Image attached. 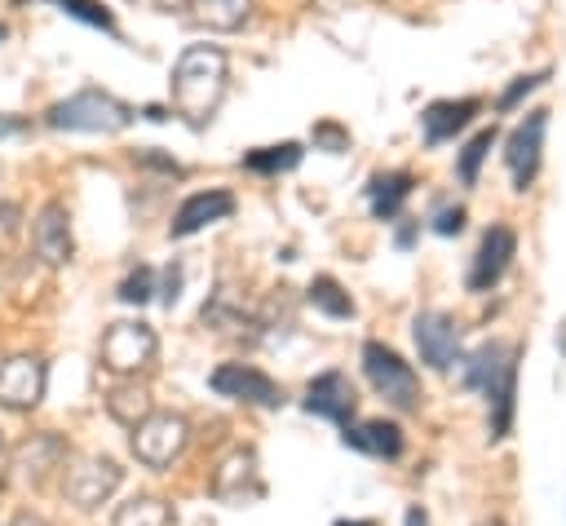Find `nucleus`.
I'll list each match as a JSON object with an SVG mask.
<instances>
[{"instance_id": "nucleus-7", "label": "nucleus", "mask_w": 566, "mask_h": 526, "mask_svg": "<svg viewBox=\"0 0 566 526\" xmlns=\"http://www.w3.org/2000/svg\"><path fill=\"white\" fill-rule=\"evenodd\" d=\"M119 477H124V469L111 460V455H75L66 469H62V491H66V499L75 504V508H102L111 495H115V486H119Z\"/></svg>"}, {"instance_id": "nucleus-34", "label": "nucleus", "mask_w": 566, "mask_h": 526, "mask_svg": "<svg viewBox=\"0 0 566 526\" xmlns=\"http://www.w3.org/2000/svg\"><path fill=\"white\" fill-rule=\"evenodd\" d=\"M9 526H49V522H44V517H35V513H18Z\"/></svg>"}, {"instance_id": "nucleus-31", "label": "nucleus", "mask_w": 566, "mask_h": 526, "mask_svg": "<svg viewBox=\"0 0 566 526\" xmlns=\"http://www.w3.org/2000/svg\"><path fill=\"white\" fill-rule=\"evenodd\" d=\"M314 141H323L332 155H340L345 146H349V137H345V128H336V124H318L314 128Z\"/></svg>"}, {"instance_id": "nucleus-9", "label": "nucleus", "mask_w": 566, "mask_h": 526, "mask_svg": "<svg viewBox=\"0 0 566 526\" xmlns=\"http://www.w3.org/2000/svg\"><path fill=\"white\" fill-rule=\"evenodd\" d=\"M411 336H416L420 362H429L433 371H451V367L460 362V327H455L451 314H442V309H424V314H416Z\"/></svg>"}, {"instance_id": "nucleus-39", "label": "nucleus", "mask_w": 566, "mask_h": 526, "mask_svg": "<svg viewBox=\"0 0 566 526\" xmlns=\"http://www.w3.org/2000/svg\"><path fill=\"white\" fill-rule=\"evenodd\" d=\"M0 455H4V433H0Z\"/></svg>"}, {"instance_id": "nucleus-35", "label": "nucleus", "mask_w": 566, "mask_h": 526, "mask_svg": "<svg viewBox=\"0 0 566 526\" xmlns=\"http://www.w3.org/2000/svg\"><path fill=\"white\" fill-rule=\"evenodd\" d=\"M407 526H429V513L424 508H407Z\"/></svg>"}, {"instance_id": "nucleus-10", "label": "nucleus", "mask_w": 566, "mask_h": 526, "mask_svg": "<svg viewBox=\"0 0 566 526\" xmlns=\"http://www.w3.org/2000/svg\"><path fill=\"white\" fill-rule=\"evenodd\" d=\"M44 358L35 354H9L0 362V407L9 411H31L40 398H44Z\"/></svg>"}, {"instance_id": "nucleus-22", "label": "nucleus", "mask_w": 566, "mask_h": 526, "mask_svg": "<svg viewBox=\"0 0 566 526\" xmlns=\"http://www.w3.org/2000/svg\"><path fill=\"white\" fill-rule=\"evenodd\" d=\"M111 526H172V508L159 495H133L128 504L115 508Z\"/></svg>"}, {"instance_id": "nucleus-36", "label": "nucleus", "mask_w": 566, "mask_h": 526, "mask_svg": "<svg viewBox=\"0 0 566 526\" xmlns=\"http://www.w3.org/2000/svg\"><path fill=\"white\" fill-rule=\"evenodd\" d=\"M411 239H416V230H411V225H402V230H398V248H407Z\"/></svg>"}, {"instance_id": "nucleus-26", "label": "nucleus", "mask_w": 566, "mask_h": 526, "mask_svg": "<svg viewBox=\"0 0 566 526\" xmlns=\"http://www.w3.org/2000/svg\"><path fill=\"white\" fill-rule=\"evenodd\" d=\"M495 146V124L491 128H478L473 137H469V146L460 150V159H455V172H460V181L464 186H473L478 181V168H482V159H486V150Z\"/></svg>"}, {"instance_id": "nucleus-19", "label": "nucleus", "mask_w": 566, "mask_h": 526, "mask_svg": "<svg viewBox=\"0 0 566 526\" xmlns=\"http://www.w3.org/2000/svg\"><path fill=\"white\" fill-rule=\"evenodd\" d=\"M248 491H256V455L239 446V451H230V455L217 464L212 495H217V499H243Z\"/></svg>"}, {"instance_id": "nucleus-17", "label": "nucleus", "mask_w": 566, "mask_h": 526, "mask_svg": "<svg viewBox=\"0 0 566 526\" xmlns=\"http://www.w3.org/2000/svg\"><path fill=\"white\" fill-rule=\"evenodd\" d=\"M340 442L363 451V455H376V460H398L402 455V429L394 420H363V424H345L340 429Z\"/></svg>"}, {"instance_id": "nucleus-25", "label": "nucleus", "mask_w": 566, "mask_h": 526, "mask_svg": "<svg viewBox=\"0 0 566 526\" xmlns=\"http://www.w3.org/2000/svg\"><path fill=\"white\" fill-rule=\"evenodd\" d=\"M296 164H301V146H296V141L261 146V150L243 155V168H252V172H292Z\"/></svg>"}, {"instance_id": "nucleus-15", "label": "nucleus", "mask_w": 566, "mask_h": 526, "mask_svg": "<svg viewBox=\"0 0 566 526\" xmlns=\"http://www.w3.org/2000/svg\"><path fill=\"white\" fill-rule=\"evenodd\" d=\"M230 212H234V194H230V190H221V186H212V190H195V194H186V199H181V208L172 212L168 234H172V239L199 234L203 225L226 221Z\"/></svg>"}, {"instance_id": "nucleus-23", "label": "nucleus", "mask_w": 566, "mask_h": 526, "mask_svg": "<svg viewBox=\"0 0 566 526\" xmlns=\"http://www.w3.org/2000/svg\"><path fill=\"white\" fill-rule=\"evenodd\" d=\"M106 411L119 420V424H142L146 415H150V393L142 389V385H133V380H124V385H115L111 393H106Z\"/></svg>"}, {"instance_id": "nucleus-2", "label": "nucleus", "mask_w": 566, "mask_h": 526, "mask_svg": "<svg viewBox=\"0 0 566 526\" xmlns=\"http://www.w3.org/2000/svg\"><path fill=\"white\" fill-rule=\"evenodd\" d=\"M460 380L478 389L491 407V438H509L513 429V393H517V349L486 340L460 358Z\"/></svg>"}, {"instance_id": "nucleus-12", "label": "nucleus", "mask_w": 566, "mask_h": 526, "mask_svg": "<svg viewBox=\"0 0 566 526\" xmlns=\"http://www.w3.org/2000/svg\"><path fill=\"white\" fill-rule=\"evenodd\" d=\"M513 256H517V234H513L509 225H491V230L482 234L478 252H473L469 287H473V292H491V287L504 278V270L513 265Z\"/></svg>"}, {"instance_id": "nucleus-6", "label": "nucleus", "mask_w": 566, "mask_h": 526, "mask_svg": "<svg viewBox=\"0 0 566 526\" xmlns=\"http://www.w3.org/2000/svg\"><path fill=\"white\" fill-rule=\"evenodd\" d=\"M190 442V424L177 411H150L142 424H133V455L146 469H168Z\"/></svg>"}, {"instance_id": "nucleus-1", "label": "nucleus", "mask_w": 566, "mask_h": 526, "mask_svg": "<svg viewBox=\"0 0 566 526\" xmlns=\"http://www.w3.org/2000/svg\"><path fill=\"white\" fill-rule=\"evenodd\" d=\"M226 53L217 44H186L172 62V106L190 128H203L226 97Z\"/></svg>"}, {"instance_id": "nucleus-11", "label": "nucleus", "mask_w": 566, "mask_h": 526, "mask_svg": "<svg viewBox=\"0 0 566 526\" xmlns=\"http://www.w3.org/2000/svg\"><path fill=\"white\" fill-rule=\"evenodd\" d=\"M544 128H548V111H526V119L509 133L504 146V164L513 172V190H526L539 172V150H544Z\"/></svg>"}, {"instance_id": "nucleus-18", "label": "nucleus", "mask_w": 566, "mask_h": 526, "mask_svg": "<svg viewBox=\"0 0 566 526\" xmlns=\"http://www.w3.org/2000/svg\"><path fill=\"white\" fill-rule=\"evenodd\" d=\"M478 97H442V102H429L424 111H420V128H424V141L433 146V141H447V137H455L473 115H478Z\"/></svg>"}, {"instance_id": "nucleus-24", "label": "nucleus", "mask_w": 566, "mask_h": 526, "mask_svg": "<svg viewBox=\"0 0 566 526\" xmlns=\"http://www.w3.org/2000/svg\"><path fill=\"white\" fill-rule=\"evenodd\" d=\"M310 305L323 309L327 318H354V301H349V292H345L332 274H318V278L310 283Z\"/></svg>"}, {"instance_id": "nucleus-27", "label": "nucleus", "mask_w": 566, "mask_h": 526, "mask_svg": "<svg viewBox=\"0 0 566 526\" xmlns=\"http://www.w3.org/2000/svg\"><path fill=\"white\" fill-rule=\"evenodd\" d=\"M150 296H155V270H150V265H137V270L119 283V301H124V305H146Z\"/></svg>"}, {"instance_id": "nucleus-40", "label": "nucleus", "mask_w": 566, "mask_h": 526, "mask_svg": "<svg viewBox=\"0 0 566 526\" xmlns=\"http://www.w3.org/2000/svg\"><path fill=\"white\" fill-rule=\"evenodd\" d=\"M4 35H9V31H4V27H0V40H4Z\"/></svg>"}, {"instance_id": "nucleus-14", "label": "nucleus", "mask_w": 566, "mask_h": 526, "mask_svg": "<svg viewBox=\"0 0 566 526\" xmlns=\"http://www.w3.org/2000/svg\"><path fill=\"white\" fill-rule=\"evenodd\" d=\"M31 248L44 265H66L71 261V217L62 199H49L35 221H31Z\"/></svg>"}, {"instance_id": "nucleus-3", "label": "nucleus", "mask_w": 566, "mask_h": 526, "mask_svg": "<svg viewBox=\"0 0 566 526\" xmlns=\"http://www.w3.org/2000/svg\"><path fill=\"white\" fill-rule=\"evenodd\" d=\"M44 124L57 128V133H102V137H111V133H124L133 124V106L119 102L106 88H80L71 97L53 102Z\"/></svg>"}, {"instance_id": "nucleus-4", "label": "nucleus", "mask_w": 566, "mask_h": 526, "mask_svg": "<svg viewBox=\"0 0 566 526\" xmlns=\"http://www.w3.org/2000/svg\"><path fill=\"white\" fill-rule=\"evenodd\" d=\"M155 354H159V336H155V327L150 323H142V318H119V323H111L106 332H102V345H97V362L111 371V376H137V371H146L150 362H155Z\"/></svg>"}, {"instance_id": "nucleus-13", "label": "nucleus", "mask_w": 566, "mask_h": 526, "mask_svg": "<svg viewBox=\"0 0 566 526\" xmlns=\"http://www.w3.org/2000/svg\"><path fill=\"white\" fill-rule=\"evenodd\" d=\"M354 407H358V393H354V385H349L345 371H323L305 389V411L310 415H323V420H332L340 429L354 420Z\"/></svg>"}, {"instance_id": "nucleus-21", "label": "nucleus", "mask_w": 566, "mask_h": 526, "mask_svg": "<svg viewBox=\"0 0 566 526\" xmlns=\"http://www.w3.org/2000/svg\"><path fill=\"white\" fill-rule=\"evenodd\" d=\"M411 194V172H376L371 186H367V199H371V212L376 217H398L402 199Z\"/></svg>"}, {"instance_id": "nucleus-29", "label": "nucleus", "mask_w": 566, "mask_h": 526, "mask_svg": "<svg viewBox=\"0 0 566 526\" xmlns=\"http://www.w3.org/2000/svg\"><path fill=\"white\" fill-rule=\"evenodd\" d=\"M544 80H548V66H544V71H531V75H517V80H513V84L500 93V106H504V111H513V106H517L526 93H535Z\"/></svg>"}, {"instance_id": "nucleus-8", "label": "nucleus", "mask_w": 566, "mask_h": 526, "mask_svg": "<svg viewBox=\"0 0 566 526\" xmlns=\"http://www.w3.org/2000/svg\"><path fill=\"white\" fill-rule=\"evenodd\" d=\"M208 385L221 393V398H234V402H248V407H283V385L270 380L265 371L248 367V362H221Z\"/></svg>"}, {"instance_id": "nucleus-33", "label": "nucleus", "mask_w": 566, "mask_h": 526, "mask_svg": "<svg viewBox=\"0 0 566 526\" xmlns=\"http://www.w3.org/2000/svg\"><path fill=\"white\" fill-rule=\"evenodd\" d=\"M27 124L22 119H13V115H0V137H18Z\"/></svg>"}, {"instance_id": "nucleus-30", "label": "nucleus", "mask_w": 566, "mask_h": 526, "mask_svg": "<svg viewBox=\"0 0 566 526\" xmlns=\"http://www.w3.org/2000/svg\"><path fill=\"white\" fill-rule=\"evenodd\" d=\"M464 230V208L460 203H442L433 212V234H460Z\"/></svg>"}, {"instance_id": "nucleus-16", "label": "nucleus", "mask_w": 566, "mask_h": 526, "mask_svg": "<svg viewBox=\"0 0 566 526\" xmlns=\"http://www.w3.org/2000/svg\"><path fill=\"white\" fill-rule=\"evenodd\" d=\"M66 464V442L57 433H31L18 451H13V469H18V482L27 486H44V477L53 469Z\"/></svg>"}, {"instance_id": "nucleus-38", "label": "nucleus", "mask_w": 566, "mask_h": 526, "mask_svg": "<svg viewBox=\"0 0 566 526\" xmlns=\"http://www.w3.org/2000/svg\"><path fill=\"white\" fill-rule=\"evenodd\" d=\"M336 526H367V522H336Z\"/></svg>"}, {"instance_id": "nucleus-20", "label": "nucleus", "mask_w": 566, "mask_h": 526, "mask_svg": "<svg viewBox=\"0 0 566 526\" xmlns=\"http://www.w3.org/2000/svg\"><path fill=\"white\" fill-rule=\"evenodd\" d=\"M195 22L212 31H239L252 18V0H190Z\"/></svg>"}, {"instance_id": "nucleus-28", "label": "nucleus", "mask_w": 566, "mask_h": 526, "mask_svg": "<svg viewBox=\"0 0 566 526\" xmlns=\"http://www.w3.org/2000/svg\"><path fill=\"white\" fill-rule=\"evenodd\" d=\"M62 13H71V18H80V22H88V27H97V31H115V18L102 9V4H93V0H53Z\"/></svg>"}, {"instance_id": "nucleus-32", "label": "nucleus", "mask_w": 566, "mask_h": 526, "mask_svg": "<svg viewBox=\"0 0 566 526\" xmlns=\"http://www.w3.org/2000/svg\"><path fill=\"white\" fill-rule=\"evenodd\" d=\"M177 287H181V270H177V265H168V270H164V287H159L164 305H172V301H177Z\"/></svg>"}, {"instance_id": "nucleus-37", "label": "nucleus", "mask_w": 566, "mask_h": 526, "mask_svg": "<svg viewBox=\"0 0 566 526\" xmlns=\"http://www.w3.org/2000/svg\"><path fill=\"white\" fill-rule=\"evenodd\" d=\"M159 9H181V4H190V0H155Z\"/></svg>"}, {"instance_id": "nucleus-5", "label": "nucleus", "mask_w": 566, "mask_h": 526, "mask_svg": "<svg viewBox=\"0 0 566 526\" xmlns=\"http://www.w3.org/2000/svg\"><path fill=\"white\" fill-rule=\"evenodd\" d=\"M363 371H367L371 389H376L385 402H394L398 411H411V407L420 402V380H416L411 362H402V354L389 349L385 340H367V345H363Z\"/></svg>"}]
</instances>
